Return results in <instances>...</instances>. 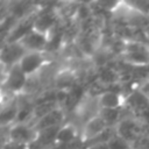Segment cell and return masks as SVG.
Here are the masks:
<instances>
[{
    "mask_svg": "<svg viewBox=\"0 0 149 149\" xmlns=\"http://www.w3.org/2000/svg\"><path fill=\"white\" fill-rule=\"evenodd\" d=\"M22 45L26 48V50L29 51H41L43 52L47 49L48 44V35L40 33L37 30H31L27 36H24L21 41Z\"/></svg>",
    "mask_w": 149,
    "mask_h": 149,
    "instance_id": "8fae6325",
    "label": "cell"
},
{
    "mask_svg": "<svg viewBox=\"0 0 149 149\" xmlns=\"http://www.w3.org/2000/svg\"><path fill=\"white\" fill-rule=\"evenodd\" d=\"M19 108H20V105L19 102H15V101L3 105L0 112V126H5L10 123L12 121H16Z\"/></svg>",
    "mask_w": 149,
    "mask_h": 149,
    "instance_id": "5bb4252c",
    "label": "cell"
},
{
    "mask_svg": "<svg viewBox=\"0 0 149 149\" xmlns=\"http://www.w3.org/2000/svg\"><path fill=\"white\" fill-rule=\"evenodd\" d=\"M20 19H17L14 15H8L6 19H3L2 21H0V34H7L9 35V33L16 27V24L19 23Z\"/></svg>",
    "mask_w": 149,
    "mask_h": 149,
    "instance_id": "9a60e30c",
    "label": "cell"
},
{
    "mask_svg": "<svg viewBox=\"0 0 149 149\" xmlns=\"http://www.w3.org/2000/svg\"><path fill=\"white\" fill-rule=\"evenodd\" d=\"M64 116H65V112L61 107H58V108L51 111L50 113H48L47 115L42 116L41 119H38L34 123V128L36 129V132H38L42 129L62 126V123L64 121Z\"/></svg>",
    "mask_w": 149,
    "mask_h": 149,
    "instance_id": "7c38bea8",
    "label": "cell"
},
{
    "mask_svg": "<svg viewBox=\"0 0 149 149\" xmlns=\"http://www.w3.org/2000/svg\"><path fill=\"white\" fill-rule=\"evenodd\" d=\"M123 108L126 109L128 115L141 118L144 112L149 108V99L143 95L137 88L132 90L126 94Z\"/></svg>",
    "mask_w": 149,
    "mask_h": 149,
    "instance_id": "3957f363",
    "label": "cell"
},
{
    "mask_svg": "<svg viewBox=\"0 0 149 149\" xmlns=\"http://www.w3.org/2000/svg\"><path fill=\"white\" fill-rule=\"evenodd\" d=\"M0 149H3V146H2L1 143H0Z\"/></svg>",
    "mask_w": 149,
    "mask_h": 149,
    "instance_id": "cb8c5ba5",
    "label": "cell"
},
{
    "mask_svg": "<svg viewBox=\"0 0 149 149\" xmlns=\"http://www.w3.org/2000/svg\"><path fill=\"white\" fill-rule=\"evenodd\" d=\"M126 93L123 88H113L106 91L98 98V102L101 108H120L123 107Z\"/></svg>",
    "mask_w": 149,
    "mask_h": 149,
    "instance_id": "9c48e42d",
    "label": "cell"
},
{
    "mask_svg": "<svg viewBox=\"0 0 149 149\" xmlns=\"http://www.w3.org/2000/svg\"><path fill=\"white\" fill-rule=\"evenodd\" d=\"M135 149H149V135L146 136L136 147Z\"/></svg>",
    "mask_w": 149,
    "mask_h": 149,
    "instance_id": "ffe728a7",
    "label": "cell"
},
{
    "mask_svg": "<svg viewBox=\"0 0 149 149\" xmlns=\"http://www.w3.org/2000/svg\"><path fill=\"white\" fill-rule=\"evenodd\" d=\"M8 70L9 68H7L5 64H2L0 62V84H3L6 78H7V74H8Z\"/></svg>",
    "mask_w": 149,
    "mask_h": 149,
    "instance_id": "ac0fdd59",
    "label": "cell"
},
{
    "mask_svg": "<svg viewBox=\"0 0 149 149\" xmlns=\"http://www.w3.org/2000/svg\"><path fill=\"white\" fill-rule=\"evenodd\" d=\"M56 26H57V15L54 9L48 8L41 13H37L34 26L35 30L48 35Z\"/></svg>",
    "mask_w": 149,
    "mask_h": 149,
    "instance_id": "30bf717a",
    "label": "cell"
},
{
    "mask_svg": "<svg viewBox=\"0 0 149 149\" xmlns=\"http://www.w3.org/2000/svg\"><path fill=\"white\" fill-rule=\"evenodd\" d=\"M107 146H108V149H134L132 144H129L122 137L116 135V132H115V135L107 142Z\"/></svg>",
    "mask_w": 149,
    "mask_h": 149,
    "instance_id": "2e32d148",
    "label": "cell"
},
{
    "mask_svg": "<svg viewBox=\"0 0 149 149\" xmlns=\"http://www.w3.org/2000/svg\"><path fill=\"white\" fill-rule=\"evenodd\" d=\"M141 36H142V41L149 44V20L142 26V28H141Z\"/></svg>",
    "mask_w": 149,
    "mask_h": 149,
    "instance_id": "e0dca14e",
    "label": "cell"
},
{
    "mask_svg": "<svg viewBox=\"0 0 149 149\" xmlns=\"http://www.w3.org/2000/svg\"><path fill=\"white\" fill-rule=\"evenodd\" d=\"M37 132L31 123H15L8 132V139L12 142L29 144L36 139Z\"/></svg>",
    "mask_w": 149,
    "mask_h": 149,
    "instance_id": "5b68a950",
    "label": "cell"
},
{
    "mask_svg": "<svg viewBox=\"0 0 149 149\" xmlns=\"http://www.w3.org/2000/svg\"><path fill=\"white\" fill-rule=\"evenodd\" d=\"M47 58L43 52L41 51H29L27 52L21 62L19 63L21 70L28 76H34L36 72H38L45 64Z\"/></svg>",
    "mask_w": 149,
    "mask_h": 149,
    "instance_id": "52a82bcc",
    "label": "cell"
},
{
    "mask_svg": "<svg viewBox=\"0 0 149 149\" xmlns=\"http://www.w3.org/2000/svg\"><path fill=\"white\" fill-rule=\"evenodd\" d=\"M78 137V130L74 125L72 123H66L64 126H61L57 137H56V143L59 144H73L74 141Z\"/></svg>",
    "mask_w": 149,
    "mask_h": 149,
    "instance_id": "4fadbf2b",
    "label": "cell"
},
{
    "mask_svg": "<svg viewBox=\"0 0 149 149\" xmlns=\"http://www.w3.org/2000/svg\"><path fill=\"white\" fill-rule=\"evenodd\" d=\"M85 149H108V146L107 143H95V144L87 146Z\"/></svg>",
    "mask_w": 149,
    "mask_h": 149,
    "instance_id": "44dd1931",
    "label": "cell"
},
{
    "mask_svg": "<svg viewBox=\"0 0 149 149\" xmlns=\"http://www.w3.org/2000/svg\"><path fill=\"white\" fill-rule=\"evenodd\" d=\"M28 51L22 45L21 42H10L7 43L0 50V62L7 68H12L21 62L23 56Z\"/></svg>",
    "mask_w": 149,
    "mask_h": 149,
    "instance_id": "277c9868",
    "label": "cell"
},
{
    "mask_svg": "<svg viewBox=\"0 0 149 149\" xmlns=\"http://www.w3.org/2000/svg\"><path fill=\"white\" fill-rule=\"evenodd\" d=\"M137 90H139L143 95H146V97L149 99V80L142 83V84L137 87Z\"/></svg>",
    "mask_w": 149,
    "mask_h": 149,
    "instance_id": "d6986e66",
    "label": "cell"
},
{
    "mask_svg": "<svg viewBox=\"0 0 149 149\" xmlns=\"http://www.w3.org/2000/svg\"><path fill=\"white\" fill-rule=\"evenodd\" d=\"M8 43V35L7 34H0V50Z\"/></svg>",
    "mask_w": 149,
    "mask_h": 149,
    "instance_id": "7402d4cb",
    "label": "cell"
},
{
    "mask_svg": "<svg viewBox=\"0 0 149 149\" xmlns=\"http://www.w3.org/2000/svg\"><path fill=\"white\" fill-rule=\"evenodd\" d=\"M3 98H5V93L0 86V105H3Z\"/></svg>",
    "mask_w": 149,
    "mask_h": 149,
    "instance_id": "603a6c76",
    "label": "cell"
},
{
    "mask_svg": "<svg viewBox=\"0 0 149 149\" xmlns=\"http://www.w3.org/2000/svg\"><path fill=\"white\" fill-rule=\"evenodd\" d=\"M120 58L133 68H147L149 66V44L142 41H127Z\"/></svg>",
    "mask_w": 149,
    "mask_h": 149,
    "instance_id": "7a4b0ae2",
    "label": "cell"
},
{
    "mask_svg": "<svg viewBox=\"0 0 149 149\" xmlns=\"http://www.w3.org/2000/svg\"><path fill=\"white\" fill-rule=\"evenodd\" d=\"M2 106H3V105H0V112H1V109H2Z\"/></svg>",
    "mask_w": 149,
    "mask_h": 149,
    "instance_id": "d4e9b609",
    "label": "cell"
},
{
    "mask_svg": "<svg viewBox=\"0 0 149 149\" xmlns=\"http://www.w3.org/2000/svg\"><path fill=\"white\" fill-rule=\"evenodd\" d=\"M115 132L116 135L132 144L134 149L146 136L149 135V130L146 123L140 118H135L132 115L125 116L115 126Z\"/></svg>",
    "mask_w": 149,
    "mask_h": 149,
    "instance_id": "6da1fadb",
    "label": "cell"
},
{
    "mask_svg": "<svg viewBox=\"0 0 149 149\" xmlns=\"http://www.w3.org/2000/svg\"><path fill=\"white\" fill-rule=\"evenodd\" d=\"M107 128H109V126L98 114L97 116L92 118L90 121H87L83 126V130H81V140H83V142L86 143L88 141L94 140L95 137L101 135Z\"/></svg>",
    "mask_w": 149,
    "mask_h": 149,
    "instance_id": "ba28073f",
    "label": "cell"
},
{
    "mask_svg": "<svg viewBox=\"0 0 149 149\" xmlns=\"http://www.w3.org/2000/svg\"><path fill=\"white\" fill-rule=\"evenodd\" d=\"M27 80H28V76L21 70L20 65L16 64V65L9 68L7 78H6V80L2 85L9 92L20 93L24 90Z\"/></svg>",
    "mask_w": 149,
    "mask_h": 149,
    "instance_id": "8992f818",
    "label": "cell"
}]
</instances>
